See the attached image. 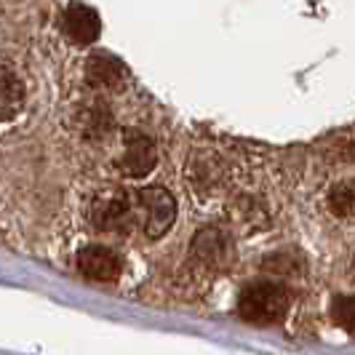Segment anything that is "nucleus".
I'll return each instance as SVG.
<instances>
[{
  "label": "nucleus",
  "instance_id": "1",
  "mask_svg": "<svg viewBox=\"0 0 355 355\" xmlns=\"http://www.w3.org/2000/svg\"><path fill=\"white\" fill-rule=\"evenodd\" d=\"M238 313L243 320L259 323V326L278 323L288 313V294L284 286H278L275 281L249 284L238 297Z\"/></svg>",
  "mask_w": 355,
  "mask_h": 355
},
{
  "label": "nucleus",
  "instance_id": "2",
  "mask_svg": "<svg viewBox=\"0 0 355 355\" xmlns=\"http://www.w3.org/2000/svg\"><path fill=\"white\" fill-rule=\"evenodd\" d=\"M137 203L144 211V235L150 241H158L171 230L177 219V200L163 187H144L137 193Z\"/></svg>",
  "mask_w": 355,
  "mask_h": 355
},
{
  "label": "nucleus",
  "instance_id": "3",
  "mask_svg": "<svg viewBox=\"0 0 355 355\" xmlns=\"http://www.w3.org/2000/svg\"><path fill=\"white\" fill-rule=\"evenodd\" d=\"M78 270L96 284H112L123 272V259L107 246H86L78 254Z\"/></svg>",
  "mask_w": 355,
  "mask_h": 355
},
{
  "label": "nucleus",
  "instance_id": "4",
  "mask_svg": "<svg viewBox=\"0 0 355 355\" xmlns=\"http://www.w3.org/2000/svg\"><path fill=\"white\" fill-rule=\"evenodd\" d=\"M125 142V153L123 158H121V171H123L125 177H147L153 168H155V163H158V150H155V144L150 137H144L139 131H128L123 137Z\"/></svg>",
  "mask_w": 355,
  "mask_h": 355
},
{
  "label": "nucleus",
  "instance_id": "5",
  "mask_svg": "<svg viewBox=\"0 0 355 355\" xmlns=\"http://www.w3.org/2000/svg\"><path fill=\"white\" fill-rule=\"evenodd\" d=\"M62 30L72 43L91 46L96 37L102 35V19L86 3H70L64 17H62Z\"/></svg>",
  "mask_w": 355,
  "mask_h": 355
},
{
  "label": "nucleus",
  "instance_id": "6",
  "mask_svg": "<svg viewBox=\"0 0 355 355\" xmlns=\"http://www.w3.org/2000/svg\"><path fill=\"white\" fill-rule=\"evenodd\" d=\"M91 222L99 230H128L131 222V200L123 193H105L91 206Z\"/></svg>",
  "mask_w": 355,
  "mask_h": 355
},
{
  "label": "nucleus",
  "instance_id": "7",
  "mask_svg": "<svg viewBox=\"0 0 355 355\" xmlns=\"http://www.w3.org/2000/svg\"><path fill=\"white\" fill-rule=\"evenodd\" d=\"M193 257L203 267H222L230 259V241L225 238L222 230L206 227L198 232L193 241Z\"/></svg>",
  "mask_w": 355,
  "mask_h": 355
},
{
  "label": "nucleus",
  "instance_id": "8",
  "mask_svg": "<svg viewBox=\"0 0 355 355\" xmlns=\"http://www.w3.org/2000/svg\"><path fill=\"white\" fill-rule=\"evenodd\" d=\"M123 64L110 56V53H94L89 62H86V78H89L91 86H115L123 80Z\"/></svg>",
  "mask_w": 355,
  "mask_h": 355
},
{
  "label": "nucleus",
  "instance_id": "9",
  "mask_svg": "<svg viewBox=\"0 0 355 355\" xmlns=\"http://www.w3.org/2000/svg\"><path fill=\"white\" fill-rule=\"evenodd\" d=\"M329 209L334 216H342V219H350L355 216V184H334L331 193H329Z\"/></svg>",
  "mask_w": 355,
  "mask_h": 355
},
{
  "label": "nucleus",
  "instance_id": "10",
  "mask_svg": "<svg viewBox=\"0 0 355 355\" xmlns=\"http://www.w3.org/2000/svg\"><path fill=\"white\" fill-rule=\"evenodd\" d=\"M21 99H24V91H21L19 78H14L11 70H6L3 72V121H11L17 115Z\"/></svg>",
  "mask_w": 355,
  "mask_h": 355
},
{
  "label": "nucleus",
  "instance_id": "11",
  "mask_svg": "<svg viewBox=\"0 0 355 355\" xmlns=\"http://www.w3.org/2000/svg\"><path fill=\"white\" fill-rule=\"evenodd\" d=\"M331 318L342 329L355 331V297H337L331 302Z\"/></svg>",
  "mask_w": 355,
  "mask_h": 355
},
{
  "label": "nucleus",
  "instance_id": "12",
  "mask_svg": "<svg viewBox=\"0 0 355 355\" xmlns=\"http://www.w3.org/2000/svg\"><path fill=\"white\" fill-rule=\"evenodd\" d=\"M353 275H355V259H353Z\"/></svg>",
  "mask_w": 355,
  "mask_h": 355
}]
</instances>
